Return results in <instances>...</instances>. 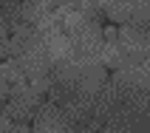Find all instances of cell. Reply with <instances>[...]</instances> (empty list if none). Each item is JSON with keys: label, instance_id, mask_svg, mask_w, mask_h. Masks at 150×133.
<instances>
[{"label": "cell", "instance_id": "7a4b0ae2", "mask_svg": "<svg viewBox=\"0 0 150 133\" xmlns=\"http://www.w3.org/2000/svg\"><path fill=\"white\" fill-rule=\"evenodd\" d=\"M11 57V25L3 14H0V59Z\"/></svg>", "mask_w": 150, "mask_h": 133}, {"label": "cell", "instance_id": "3957f363", "mask_svg": "<svg viewBox=\"0 0 150 133\" xmlns=\"http://www.w3.org/2000/svg\"><path fill=\"white\" fill-rule=\"evenodd\" d=\"M147 133H150V130H147Z\"/></svg>", "mask_w": 150, "mask_h": 133}, {"label": "cell", "instance_id": "6da1fadb", "mask_svg": "<svg viewBox=\"0 0 150 133\" xmlns=\"http://www.w3.org/2000/svg\"><path fill=\"white\" fill-rule=\"evenodd\" d=\"M42 96L45 93L37 88V85L31 82H17L11 85V91H8V99L3 102V113H6V119L11 122V125H28V122H34L37 119V113H40L42 108Z\"/></svg>", "mask_w": 150, "mask_h": 133}]
</instances>
